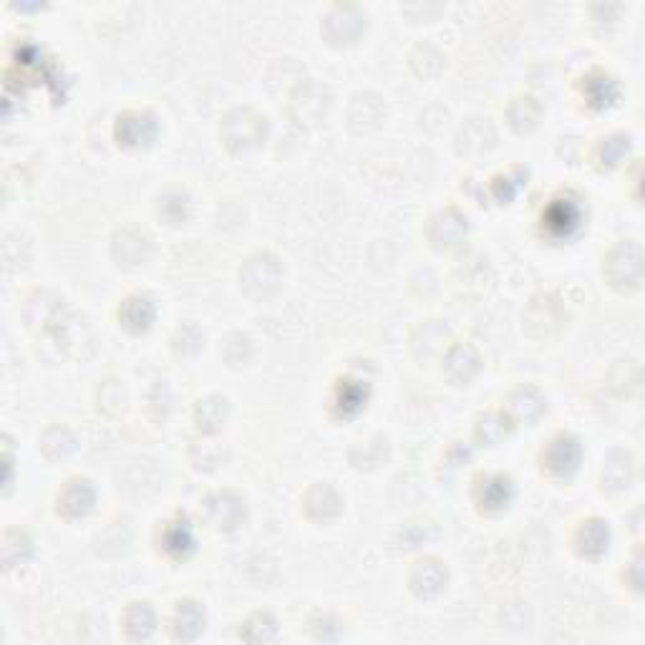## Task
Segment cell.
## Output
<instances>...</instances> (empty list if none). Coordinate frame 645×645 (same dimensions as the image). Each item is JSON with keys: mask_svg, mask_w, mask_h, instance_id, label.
<instances>
[{"mask_svg": "<svg viewBox=\"0 0 645 645\" xmlns=\"http://www.w3.org/2000/svg\"><path fill=\"white\" fill-rule=\"evenodd\" d=\"M577 464H580V444L573 436H555L542 451V467L550 471L552 477H570L575 474Z\"/></svg>", "mask_w": 645, "mask_h": 645, "instance_id": "cell-1", "label": "cell"}, {"mask_svg": "<svg viewBox=\"0 0 645 645\" xmlns=\"http://www.w3.org/2000/svg\"><path fill=\"white\" fill-rule=\"evenodd\" d=\"M411 590L419 595V598H436L441 593V587L446 583V570L441 567L439 560H422L416 563V567L411 570Z\"/></svg>", "mask_w": 645, "mask_h": 645, "instance_id": "cell-2", "label": "cell"}, {"mask_svg": "<svg viewBox=\"0 0 645 645\" xmlns=\"http://www.w3.org/2000/svg\"><path fill=\"white\" fill-rule=\"evenodd\" d=\"M204 631V611L194 600H179L172 618V635L176 640H194Z\"/></svg>", "mask_w": 645, "mask_h": 645, "instance_id": "cell-3", "label": "cell"}, {"mask_svg": "<svg viewBox=\"0 0 645 645\" xmlns=\"http://www.w3.org/2000/svg\"><path fill=\"white\" fill-rule=\"evenodd\" d=\"M479 484V494H477V502H479L487 512H497L502 507L509 505L512 494H515V487H512V479L505 477V474H497V477H481Z\"/></svg>", "mask_w": 645, "mask_h": 645, "instance_id": "cell-4", "label": "cell"}, {"mask_svg": "<svg viewBox=\"0 0 645 645\" xmlns=\"http://www.w3.org/2000/svg\"><path fill=\"white\" fill-rule=\"evenodd\" d=\"M91 505H94V489L86 479H71L63 487V492H59V512L66 517L86 515Z\"/></svg>", "mask_w": 645, "mask_h": 645, "instance_id": "cell-5", "label": "cell"}, {"mask_svg": "<svg viewBox=\"0 0 645 645\" xmlns=\"http://www.w3.org/2000/svg\"><path fill=\"white\" fill-rule=\"evenodd\" d=\"M119 320L124 328H129L131 333H141L152 326L154 320V306L149 298L144 295H129L121 308H119Z\"/></svg>", "mask_w": 645, "mask_h": 645, "instance_id": "cell-6", "label": "cell"}, {"mask_svg": "<svg viewBox=\"0 0 645 645\" xmlns=\"http://www.w3.org/2000/svg\"><path fill=\"white\" fill-rule=\"evenodd\" d=\"M608 540H611V532L605 527V522L600 519H590V522H583V527L577 529L575 545L580 555H587V557H598L602 552L608 550Z\"/></svg>", "mask_w": 645, "mask_h": 645, "instance_id": "cell-7", "label": "cell"}, {"mask_svg": "<svg viewBox=\"0 0 645 645\" xmlns=\"http://www.w3.org/2000/svg\"><path fill=\"white\" fill-rule=\"evenodd\" d=\"M542 223L547 224V230H550L552 235H567V232L580 223V210H577L573 202L555 200Z\"/></svg>", "mask_w": 645, "mask_h": 645, "instance_id": "cell-8", "label": "cell"}, {"mask_svg": "<svg viewBox=\"0 0 645 645\" xmlns=\"http://www.w3.org/2000/svg\"><path fill=\"white\" fill-rule=\"evenodd\" d=\"M124 631L129 640H147L154 633V612L147 602H134L124 612Z\"/></svg>", "mask_w": 645, "mask_h": 645, "instance_id": "cell-9", "label": "cell"}, {"mask_svg": "<svg viewBox=\"0 0 645 645\" xmlns=\"http://www.w3.org/2000/svg\"><path fill=\"white\" fill-rule=\"evenodd\" d=\"M165 550L175 557H185L192 547H194V537H192V529L187 527V522H172L165 529Z\"/></svg>", "mask_w": 645, "mask_h": 645, "instance_id": "cell-10", "label": "cell"}, {"mask_svg": "<svg viewBox=\"0 0 645 645\" xmlns=\"http://www.w3.org/2000/svg\"><path fill=\"white\" fill-rule=\"evenodd\" d=\"M119 124L121 127H131L134 134L129 137V141L124 147H139V144H147V141L154 137V119L149 114H141V111H131V114H124L119 117Z\"/></svg>", "mask_w": 645, "mask_h": 645, "instance_id": "cell-11", "label": "cell"}, {"mask_svg": "<svg viewBox=\"0 0 645 645\" xmlns=\"http://www.w3.org/2000/svg\"><path fill=\"white\" fill-rule=\"evenodd\" d=\"M338 403L343 406V413H353V411L365 406L364 384H361V381H346V384L340 386Z\"/></svg>", "mask_w": 645, "mask_h": 645, "instance_id": "cell-12", "label": "cell"}]
</instances>
